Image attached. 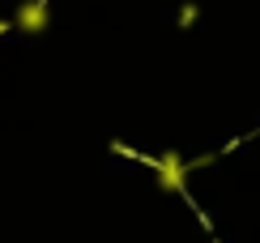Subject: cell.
Returning <instances> with one entry per match:
<instances>
[{
	"label": "cell",
	"mask_w": 260,
	"mask_h": 243,
	"mask_svg": "<svg viewBox=\"0 0 260 243\" xmlns=\"http://www.w3.org/2000/svg\"><path fill=\"white\" fill-rule=\"evenodd\" d=\"M13 26H17V30H26V35H39V30H47V5H43V0H30V5H21V9H17V17H13Z\"/></svg>",
	"instance_id": "1"
},
{
	"label": "cell",
	"mask_w": 260,
	"mask_h": 243,
	"mask_svg": "<svg viewBox=\"0 0 260 243\" xmlns=\"http://www.w3.org/2000/svg\"><path fill=\"white\" fill-rule=\"evenodd\" d=\"M183 179H188V162H179V154H167L158 162V184L167 192H175V188H183Z\"/></svg>",
	"instance_id": "2"
}]
</instances>
